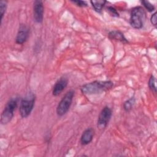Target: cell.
Segmentation results:
<instances>
[{
	"instance_id": "cell-1",
	"label": "cell",
	"mask_w": 157,
	"mask_h": 157,
	"mask_svg": "<svg viewBox=\"0 0 157 157\" xmlns=\"http://www.w3.org/2000/svg\"><path fill=\"white\" fill-rule=\"evenodd\" d=\"M113 86V83L112 81H100L95 80L90 83L83 85L80 90L85 94H95L105 91L111 89Z\"/></svg>"
},
{
	"instance_id": "cell-2",
	"label": "cell",
	"mask_w": 157,
	"mask_h": 157,
	"mask_svg": "<svg viewBox=\"0 0 157 157\" xmlns=\"http://www.w3.org/2000/svg\"><path fill=\"white\" fill-rule=\"evenodd\" d=\"M146 20V12L142 6L134 7L131 12L129 23L135 29H140L143 27Z\"/></svg>"
},
{
	"instance_id": "cell-3",
	"label": "cell",
	"mask_w": 157,
	"mask_h": 157,
	"mask_svg": "<svg viewBox=\"0 0 157 157\" xmlns=\"http://www.w3.org/2000/svg\"><path fill=\"white\" fill-rule=\"evenodd\" d=\"M18 98L14 97L10 98L7 102L1 116V123L2 124H6L12 119L14 112L17 107Z\"/></svg>"
},
{
	"instance_id": "cell-4",
	"label": "cell",
	"mask_w": 157,
	"mask_h": 157,
	"mask_svg": "<svg viewBox=\"0 0 157 157\" xmlns=\"http://www.w3.org/2000/svg\"><path fill=\"white\" fill-rule=\"evenodd\" d=\"M36 96L33 93H29L20 101L19 112L22 118H27L31 113L35 103Z\"/></svg>"
},
{
	"instance_id": "cell-5",
	"label": "cell",
	"mask_w": 157,
	"mask_h": 157,
	"mask_svg": "<svg viewBox=\"0 0 157 157\" xmlns=\"http://www.w3.org/2000/svg\"><path fill=\"white\" fill-rule=\"evenodd\" d=\"M74 96V91L71 90L65 94L59 101L56 110V113L59 117H62L67 112L72 104Z\"/></svg>"
},
{
	"instance_id": "cell-6",
	"label": "cell",
	"mask_w": 157,
	"mask_h": 157,
	"mask_svg": "<svg viewBox=\"0 0 157 157\" xmlns=\"http://www.w3.org/2000/svg\"><path fill=\"white\" fill-rule=\"evenodd\" d=\"M112 115V109L108 107L105 106L99 113L98 119V126L99 128H104L108 124Z\"/></svg>"
},
{
	"instance_id": "cell-7",
	"label": "cell",
	"mask_w": 157,
	"mask_h": 157,
	"mask_svg": "<svg viewBox=\"0 0 157 157\" xmlns=\"http://www.w3.org/2000/svg\"><path fill=\"white\" fill-rule=\"evenodd\" d=\"M44 7L41 1H35L33 3V16L34 21L37 23L42 22L44 19Z\"/></svg>"
},
{
	"instance_id": "cell-8",
	"label": "cell",
	"mask_w": 157,
	"mask_h": 157,
	"mask_svg": "<svg viewBox=\"0 0 157 157\" xmlns=\"http://www.w3.org/2000/svg\"><path fill=\"white\" fill-rule=\"evenodd\" d=\"M29 29L26 25H20L15 37V42L17 44H23L29 37Z\"/></svg>"
},
{
	"instance_id": "cell-9",
	"label": "cell",
	"mask_w": 157,
	"mask_h": 157,
	"mask_svg": "<svg viewBox=\"0 0 157 157\" xmlns=\"http://www.w3.org/2000/svg\"><path fill=\"white\" fill-rule=\"evenodd\" d=\"M68 83V79L65 77H61L55 83L52 94L55 96H57L61 94V93L66 88Z\"/></svg>"
},
{
	"instance_id": "cell-10",
	"label": "cell",
	"mask_w": 157,
	"mask_h": 157,
	"mask_svg": "<svg viewBox=\"0 0 157 157\" xmlns=\"http://www.w3.org/2000/svg\"><path fill=\"white\" fill-rule=\"evenodd\" d=\"M94 136V129L91 128H87L85 129L80 137V142L83 145L89 144L93 140Z\"/></svg>"
},
{
	"instance_id": "cell-11",
	"label": "cell",
	"mask_w": 157,
	"mask_h": 157,
	"mask_svg": "<svg viewBox=\"0 0 157 157\" xmlns=\"http://www.w3.org/2000/svg\"><path fill=\"white\" fill-rule=\"evenodd\" d=\"M108 37L111 40H115L117 41H120L123 43H128V40L124 37L123 33L120 31H110Z\"/></svg>"
},
{
	"instance_id": "cell-12",
	"label": "cell",
	"mask_w": 157,
	"mask_h": 157,
	"mask_svg": "<svg viewBox=\"0 0 157 157\" xmlns=\"http://www.w3.org/2000/svg\"><path fill=\"white\" fill-rule=\"evenodd\" d=\"M93 7L98 13H101L102 8L106 3V1L104 0H98V1H90Z\"/></svg>"
},
{
	"instance_id": "cell-13",
	"label": "cell",
	"mask_w": 157,
	"mask_h": 157,
	"mask_svg": "<svg viewBox=\"0 0 157 157\" xmlns=\"http://www.w3.org/2000/svg\"><path fill=\"white\" fill-rule=\"evenodd\" d=\"M135 103V99L134 98H131L130 99H128L127 101H126L123 105V109L126 111V112H129L133 107Z\"/></svg>"
},
{
	"instance_id": "cell-14",
	"label": "cell",
	"mask_w": 157,
	"mask_h": 157,
	"mask_svg": "<svg viewBox=\"0 0 157 157\" xmlns=\"http://www.w3.org/2000/svg\"><path fill=\"white\" fill-rule=\"evenodd\" d=\"M148 86L150 88V89L153 91L155 93H156V80L155 77L151 75L149 78L148 80Z\"/></svg>"
},
{
	"instance_id": "cell-15",
	"label": "cell",
	"mask_w": 157,
	"mask_h": 157,
	"mask_svg": "<svg viewBox=\"0 0 157 157\" xmlns=\"http://www.w3.org/2000/svg\"><path fill=\"white\" fill-rule=\"evenodd\" d=\"M141 3L144 6V7L150 12H153L155 9V6L151 2H150L148 1L144 0V1H141Z\"/></svg>"
},
{
	"instance_id": "cell-16",
	"label": "cell",
	"mask_w": 157,
	"mask_h": 157,
	"mask_svg": "<svg viewBox=\"0 0 157 157\" xmlns=\"http://www.w3.org/2000/svg\"><path fill=\"white\" fill-rule=\"evenodd\" d=\"M7 9V1H0V12H1V20H2L3 16L6 12Z\"/></svg>"
},
{
	"instance_id": "cell-17",
	"label": "cell",
	"mask_w": 157,
	"mask_h": 157,
	"mask_svg": "<svg viewBox=\"0 0 157 157\" xmlns=\"http://www.w3.org/2000/svg\"><path fill=\"white\" fill-rule=\"evenodd\" d=\"M107 9H108V11L109 12L110 14L112 16L115 17H119V13H118L117 10L115 7H113L112 6H109L107 7Z\"/></svg>"
},
{
	"instance_id": "cell-18",
	"label": "cell",
	"mask_w": 157,
	"mask_h": 157,
	"mask_svg": "<svg viewBox=\"0 0 157 157\" xmlns=\"http://www.w3.org/2000/svg\"><path fill=\"white\" fill-rule=\"evenodd\" d=\"M72 2L75 4L77 6L81 7H85L88 6L86 2L85 1H72Z\"/></svg>"
},
{
	"instance_id": "cell-19",
	"label": "cell",
	"mask_w": 157,
	"mask_h": 157,
	"mask_svg": "<svg viewBox=\"0 0 157 157\" xmlns=\"http://www.w3.org/2000/svg\"><path fill=\"white\" fill-rule=\"evenodd\" d=\"M150 21H151V24H152L153 26H156V25L157 20H156V12H155L152 14V15L151 16Z\"/></svg>"
}]
</instances>
